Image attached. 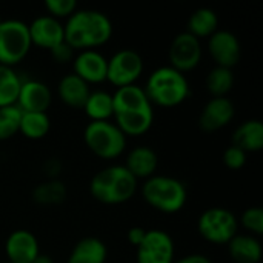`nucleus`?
I'll list each match as a JSON object with an SVG mask.
<instances>
[{"label":"nucleus","mask_w":263,"mask_h":263,"mask_svg":"<svg viewBox=\"0 0 263 263\" xmlns=\"http://www.w3.org/2000/svg\"><path fill=\"white\" fill-rule=\"evenodd\" d=\"M242 227L254 236L263 234V210L260 206H251L242 213Z\"/></svg>","instance_id":"nucleus-30"},{"label":"nucleus","mask_w":263,"mask_h":263,"mask_svg":"<svg viewBox=\"0 0 263 263\" xmlns=\"http://www.w3.org/2000/svg\"><path fill=\"white\" fill-rule=\"evenodd\" d=\"M137 263H174V242L163 230H149L137 247Z\"/></svg>","instance_id":"nucleus-11"},{"label":"nucleus","mask_w":263,"mask_h":263,"mask_svg":"<svg viewBox=\"0 0 263 263\" xmlns=\"http://www.w3.org/2000/svg\"><path fill=\"white\" fill-rule=\"evenodd\" d=\"M230 257L236 263H262V245L250 234H237L228 243Z\"/></svg>","instance_id":"nucleus-21"},{"label":"nucleus","mask_w":263,"mask_h":263,"mask_svg":"<svg viewBox=\"0 0 263 263\" xmlns=\"http://www.w3.org/2000/svg\"><path fill=\"white\" fill-rule=\"evenodd\" d=\"M208 52L217 66L233 69L240 62L242 46L237 35L227 29H217L208 37Z\"/></svg>","instance_id":"nucleus-12"},{"label":"nucleus","mask_w":263,"mask_h":263,"mask_svg":"<svg viewBox=\"0 0 263 263\" xmlns=\"http://www.w3.org/2000/svg\"><path fill=\"white\" fill-rule=\"evenodd\" d=\"M51 129V120L46 112H22L20 128L22 133L29 140L43 139Z\"/></svg>","instance_id":"nucleus-25"},{"label":"nucleus","mask_w":263,"mask_h":263,"mask_svg":"<svg viewBox=\"0 0 263 263\" xmlns=\"http://www.w3.org/2000/svg\"><path fill=\"white\" fill-rule=\"evenodd\" d=\"M143 91L151 105L162 108L182 105L191 92L186 76L170 65L154 69L146 79Z\"/></svg>","instance_id":"nucleus-3"},{"label":"nucleus","mask_w":263,"mask_h":263,"mask_svg":"<svg viewBox=\"0 0 263 263\" xmlns=\"http://www.w3.org/2000/svg\"><path fill=\"white\" fill-rule=\"evenodd\" d=\"M22 111L17 105L0 108V140H8L18 133Z\"/></svg>","instance_id":"nucleus-29"},{"label":"nucleus","mask_w":263,"mask_h":263,"mask_svg":"<svg viewBox=\"0 0 263 263\" xmlns=\"http://www.w3.org/2000/svg\"><path fill=\"white\" fill-rule=\"evenodd\" d=\"M83 140L88 149L100 159L112 160L126 149V136L114 122H89L83 131Z\"/></svg>","instance_id":"nucleus-6"},{"label":"nucleus","mask_w":263,"mask_h":263,"mask_svg":"<svg viewBox=\"0 0 263 263\" xmlns=\"http://www.w3.org/2000/svg\"><path fill=\"white\" fill-rule=\"evenodd\" d=\"M43 168H45L46 174L49 176V179H54V177L60 173V163H59L57 159H49V160L45 163Z\"/></svg>","instance_id":"nucleus-35"},{"label":"nucleus","mask_w":263,"mask_h":263,"mask_svg":"<svg viewBox=\"0 0 263 263\" xmlns=\"http://www.w3.org/2000/svg\"><path fill=\"white\" fill-rule=\"evenodd\" d=\"M199 234L210 243L228 245L239 234V220L236 214L227 208H208L197 220Z\"/></svg>","instance_id":"nucleus-8"},{"label":"nucleus","mask_w":263,"mask_h":263,"mask_svg":"<svg viewBox=\"0 0 263 263\" xmlns=\"http://www.w3.org/2000/svg\"><path fill=\"white\" fill-rule=\"evenodd\" d=\"M28 31H29L31 43L42 49L51 51L52 48H55L57 45L65 42L63 25L57 18H54L48 14L35 17L28 25Z\"/></svg>","instance_id":"nucleus-14"},{"label":"nucleus","mask_w":263,"mask_h":263,"mask_svg":"<svg viewBox=\"0 0 263 263\" xmlns=\"http://www.w3.org/2000/svg\"><path fill=\"white\" fill-rule=\"evenodd\" d=\"M106 68L108 59L96 49L80 51L72 59V74L80 77L88 85H97L105 82Z\"/></svg>","instance_id":"nucleus-13"},{"label":"nucleus","mask_w":263,"mask_h":263,"mask_svg":"<svg viewBox=\"0 0 263 263\" xmlns=\"http://www.w3.org/2000/svg\"><path fill=\"white\" fill-rule=\"evenodd\" d=\"M234 86L233 69L216 66L206 76V89L213 97H227Z\"/></svg>","instance_id":"nucleus-28"},{"label":"nucleus","mask_w":263,"mask_h":263,"mask_svg":"<svg viewBox=\"0 0 263 263\" xmlns=\"http://www.w3.org/2000/svg\"><path fill=\"white\" fill-rule=\"evenodd\" d=\"M28 23L8 18L0 23V65L14 68L31 51Z\"/></svg>","instance_id":"nucleus-7"},{"label":"nucleus","mask_w":263,"mask_h":263,"mask_svg":"<svg viewBox=\"0 0 263 263\" xmlns=\"http://www.w3.org/2000/svg\"><path fill=\"white\" fill-rule=\"evenodd\" d=\"M145 236H146V230H143V228H140V227H134V228H131V230L128 231V234H126L128 242H129L133 247H136V248L143 242Z\"/></svg>","instance_id":"nucleus-34"},{"label":"nucleus","mask_w":263,"mask_h":263,"mask_svg":"<svg viewBox=\"0 0 263 263\" xmlns=\"http://www.w3.org/2000/svg\"><path fill=\"white\" fill-rule=\"evenodd\" d=\"M233 145L248 153H259L263 148V123L250 119L239 125L233 133Z\"/></svg>","instance_id":"nucleus-20"},{"label":"nucleus","mask_w":263,"mask_h":263,"mask_svg":"<svg viewBox=\"0 0 263 263\" xmlns=\"http://www.w3.org/2000/svg\"><path fill=\"white\" fill-rule=\"evenodd\" d=\"M22 82L23 79L14 71V68L0 65V108L17 103Z\"/></svg>","instance_id":"nucleus-26"},{"label":"nucleus","mask_w":263,"mask_h":263,"mask_svg":"<svg viewBox=\"0 0 263 263\" xmlns=\"http://www.w3.org/2000/svg\"><path fill=\"white\" fill-rule=\"evenodd\" d=\"M83 111L89 122H106L112 117V94L108 91H91Z\"/></svg>","instance_id":"nucleus-24"},{"label":"nucleus","mask_w":263,"mask_h":263,"mask_svg":"<svg viewBox=\"0 0 263 263\" xmlns=\"http://www.w3.org/2000/svg\"><path fill=\"white\" fill-rule=\"evenodd\" d=\"M168 57L170 66L180 71L182 74L193 71L202 60V42L183 31L173 39Z\"/></svg>","instance_id":"nucleus-10"},{"label":"nucleus","mask_w":263,"mask_h":263,"mask_svg":"<svg viewBox=\"0 0 263 263\" xmlns=\"http://www.w3.org/2000/svg\"><path fill=\"white\" fill-rule=\"evenodd\" d=\"M137 180L123 165H111L94 174L89 183L91 196L105 205H120L133 199Z\"/></svg>","instance_id":"nucleus-4"},{"label":"nucleus","mask_w":263,"mask_h":263,"mask_svg":"<svg viewBox=\"0 0 263 263\" xmlns=\"http://www.w3.org/2000/svg\"><path fill=\"white\" fill-rule=\"evenodd\" d=\"M52 100L51 89L40 80L26 79L22 82L17 106L22 112H46Z\"/></svg>","instance_id":"nucleus-16"},{"label":"nucleus","mask_w":263,"mask_h":263,"mask_svg":"<svg viewBox=\"0 0 263 263\" xmlns=\"http://www.w3.org/2000/svg\"><path fill=\"white\" fill-rule=\"evenodd\" d=\"M45 8L48 11V15L54 18H69L77 11V2L76 0H46Z\"/></svg>","instance_id":"nucleus-31"},{"label":"nucleus","mask_w":263,"mask_h":263,"mask_svg":"<svg viewBox=\"0 0 263 263\" xmlns=\"http://www.w3.org/2000/svg\"><path fill=\"white\" fill-rule=\"evenodd\" d=\"M112 117L126 137L146 134L154 122V109L143 88L139 85L117 88L112 94Z\"/></svg>","instance_id":"nucleus-1"},{"label":"nucleus","mask_w":263,"mask_h":263,"mask_svg":"<svg viewBox=\"0 0 263 263\" xmlns=\"http://www.w3.org/2000/svg\"><path fill=\"white\" fill-rule=\"evenodd\" d=\"M32 263H54V262H52V259H51L49 256H46V254H39V256L32 260Z\"/></svg>","instance_id":"nucleus-37"},{"label":"nucleus","mask_w":263,"mask_h":263,"mask_svg":"<svg viewBox=\"0 0 263 263\" xmlns=\"http://www.w3.org/2000/svg\"><path fill=\"white\" fill-rule=\"evenodd\" d=\"M234 105L227 97H213L206 105L203 106L200 117H199V126L205 133H216L227 125L231 123L234 119Z\"/></svg>","instance_id":"nucleus-15"},{"label":"nucleus","mask_w":263,"mask_h":263,"mask_svg":"<svg viewBox=\"0 0 263 263\" xmlns=\"http://www.w3.org/2000/svg\"><path fill=\"white\" fill-rule=\"evenodd\" d=\"M0 23H2V18H0Z\"/></svg>","instance_id":"nucleus-38"},{"label":"nucleus","mask_w":263,"mask_h":263,"mask_svg":"<svg viewBox=\"0 0 263 263\" xmlns=\"http://www.w3.org/2000/svg\"><path fill=\"white\" fill-rule=\"evenodd\" d=\"M223 163L230 168V170H240L245 166L247 163V153L242 151L240 148L231 145L225 149L223 153Z\"/></svg>","instance_id":"nucleus-32"},{"label":"nucleus","mask_w":263,"mask_h":263,"mask_svg":"<svg viewBox=\"0 0 263 263\" xmlns=\"http://www.w3.org/2000/svg\"><path fill=\"white\" fill-rule=\"evenodd\" d=\"M66 199V186L55 180V179H49L40 185H37L32 191V200L37 205H60L62 202H65Z\"/></svg>","instance_id":"nucleus-27"},{"label":"nucleus","mask_w":263,"mask_h":263,"mask_svg":"<svg viewBox=\"0 0 263 263\" xmlns=\"http://www.w3.org/2000/svg\"><path fill=\"white\" fill-rule=\"evenodd\" d=\"M6 263H9V262H6Z\"/></svg>","instance_id":"nucleus-39"},{"label":"nucleus","mask_w":263,"mask_h":263,"mask_svg":"<svg viewBox=\"0 0 263 263\" xmlns=\"http://www.w3.org/2000/svg\"><path fill=\"white\" fill-rule=\"evenodd\" d=\"M159 165L157 154L149 146H136L133 148L125 160V168L134 176V179L139 182L140 179L146 180L154 176Z\"/></svg>","instance_id":"nucleus-18"},{"label":"nucleus","mask_w":263,"mask_h":263,"mask_svg":"<svg viewBox=\"0 0 263 263\" xmlns=\"http://www.w3.org/2000/svg\"><path fill=\"white\" fill-rule=\"evenodd\" d=\"M65 43L74 51L94 49L112 35V23L106 14L96 9H77L63 25Z\"/></svg>","instance_id":"nucleus-2"},{"label":"nucleus","mask_w":263,"mask_h":263,"mask_svg":"<svg viewBox=\"0 0 263 263\" xmlns=\"http://www.w3.org/2000/svg\"><path fill=\"white\" fill-rule=\"evenodd\" d=\"M57 94L59 99L71 106V108H82L85 106L89 94H91V88L86 82H83L80 77H77L76 74H66L60 79L59 85H57Z\"/></svg>","instance_id":"nucleus-19"},{"label":"nucleus","mask_w":263,"mask_h":263,"mask_svg":"<svg viewBox=\"0 0 263 263\" xmlns=\"http://www.w3.org/2000/svg\"><path fill=\"white\" fill-rule=\"evenodd\" d=\"M5 253L9 263H32L40 254L35 236L28 230L12 231L5 242Z\"/></svg>","instance_id":"nucleus-17"},{"label":"nucleus","mask_w":263,"mask_h":263,"mask_svg":"<svg viewBox=\"0 0 263 263\" xmlns=\"http://www.w3.org/2000/svg\"><path fill=\"white\" fill-rule=\"evenodd\" d=\"M143 72V59L136 49H120L108 59L106 80L117 88L136 85Z\"/></svg>","instance_id":"nucleus-9"},{"label":"nucleus","mask_w":263,"mask_h":263,"mask_svg":"<svg viewBox=\"0 0 263 263\" xmlns=\"http://www.w3.org/2000/svg\"><path fill=\"white\" fill-rule=\"evenodd\" d=\"M174 263H213L206 256L203 254H190L185 257H180L179 260H176Z\"/></svg>","instance_id":"nucleus-36"},{"label":"nucleus","mask_w":263,"mask_h":263,"mask_svg":"<svg viewBox=\"0 0 263 263\" xmlns=\"http://www.w3.org/2000/svg\"><path fill=\"white\" fill-rule=\"evenodd\" d=\"M219 29V17L211 8H199L196 9L186 23V32L194 35L196 39H208Z\"/></svg>","instance_id":"nucleus-23"},{"label":"nucleus","mask_w":263,"mask_h":263,"mask_svg":"<svg viewBox=\"0 0 263 263\" xmlns=\"http://www.w3.org/2000/svg\"><path fill=\"white\" fill-rule=\"evenodd\" d=\"M108 257L106 245L97 237H83L80 239L66 263H105Z\"/></svg>","instance_id":"nucleus-22"},{"label":"nucleus","mask_w":263,"mask_h":263,"mask_svg":"<svg viewBox=\"0 0 263 263\" xmlns=\"http://www.w3.org/2000/svg\"><path fill=\"white\" fill-rule=\"evenodd\" d=\"M49 54H51L52 60L57 62V63L72 62V59H74V49L68 43H65V42H62L60 45H57L55 48H52L49 51Z\"/></svg>","instance_id":"nucleus-33"},{"label":"nucleus","mask_w":263,"mask_h":263,"mask_svg":"<svg viewBox=\"0 0 263 263\" xmlns=\"http://www.w3.org/2000/svg\"><path fill=\"white\" fill-rule=\"evenodd\" d=\"M145 202L165 214H176L183 210L188 200V191L183 182L171 176H153L142 185Z\"/></svg>","instance_id":"nucleus-5"}]
</instances>
